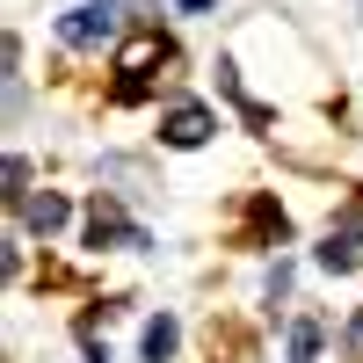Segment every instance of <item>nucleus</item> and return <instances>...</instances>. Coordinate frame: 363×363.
<instances>
[{
    "label": "nucleus",
    "mask_w": 363,
    "mask_h": 363,
    "mask_svg": "<svg viewBox=\"0 0 363 363\" xmlns=\"http://www.w3.org/2000/svg\"><path fill=\"white\" fill-rule=\"evenodd\" d=\"M291 363H320V320H298L291 327Z\"/></svg>",
    "instance_id": "6e6552de"
},
{
    "label": "nucleus",
    "mask_w": 363,
    "mask_h": 363,
    "mask_svg": "<svg viewBox=\"0 0 363 363\" xmlns=\"http://www.w3.org/2000/svg\"><path fill=\"white\" fill-rule=\"evenodd\" d=\"M313 262L327 269V277H349V269L363 262V240H356V233L342 225V233H327V240H320V255H313Z\"/></svg>",
    "instance_id": "423d86ee"
},
{
    "label": "nucleus",
    "mask_w": 363,
    "mask_h": 363,
    "mask_svg": "<svg viewBox=\"0 0 363 363\" xmlns=\"http://www.w3.org/2000/svg\"><path fill=\"white\" fill-rule=\"evenodd\" d=\"M211 131H218V116H211L203 102H174V109H167V124H160V138L182 145V153H189V145H203Z\"/></svg>",
    "instance_id": "7ed1b4c3"
},
{
    "label": "nucleus",
    "mask_w": 363,
    "mask_h": 363,
    "mask_svg": "<svg viewBox=\"0 0 363 363\" xmlns=\"http://www.w3.org/2000/svg\"><path fill=\"white\" fill-rule=\"evenodd\" d=\"M66 218H73V203L58 196V189H29V196H22V225L37 233V240H51V233L66 225Z\"/></svg>",
    "instance_id": "39448f33"
},
{
    "label": "nucleus",
    "mask_w": 363,
    "mask_h": 363,
    "mask_svg": "<svg viewBox=\"0 0 363 363\" xmlns=\"http://www.w3.org/2000/svg\"><path fill=\"white\" fill-rule=\"evenodd\" d=\"M167 58H174V44L160 37V29H145V37H131L124 51H116V73H124V80H145V66H167Z\"/></svg>",
    "instance_id": "20e7f679"
},
{
    "label": "nucleus",
    "mask_w": 363,
    "mask_h": 363,
    "mask_svg": "<svg viewBox=\"0 0 363 363\" xmlns=\"http://www.w3.org/2000/svg\"><path fill=\"white\" fill-rule=\"evenodd\" d=\"M174 8H218V0H174Z\"/></svg>",
    "instance_id": "9b49d317"
},
{
    "label": "nucleus",
    "mask_w": 363,
    "mask_h": 363,
    "mask_svg": "<svg viewBox=\"0 0 363 363\" xmlns=\"http://www.w3.org/2000/svg\"><path fill=\"white\" fill-rule=\"evenodd\" d=\"M138 349H145V363H167V356L182 349V327H174L167 313H160V320H145V342H138Z\"/></svg>",
    "instance_id": "0eeeda50"
},
{
    "label": "nucleus",
    "mask_w": 363,
    "mask_h": 363,
    "mask_svg": "<svg viewBox=\"0 0 363 363\" xmlns=\"http://www.w3.org/2000/svg\"><path fill=\"white\" fill-rule=\"evenodd\" d=\"M218 87H225V95H233V102H240V80H233V66H225V58H218ZM247 124H269V116H262V109H255V102H247Z\"/></svg>",
    "instance_id": "1a4fd4ad"
},
{
    "label": "nucleus",
    "mask_w": 363,
    "mask_h": 363,
    "mask_svg": "<svg viewBox=\"0 0 363 363\" xmlns=\"http://www.w3.org/2000/svg\"><path fill=\"white\" fill-rule=\"evenodd\" d=\"M131 8H109V0H95V8H73V15H58V44H73V51H95L109 44L116 29H124Z\"/></svg>",
    "instance_id": "f257e3e1"
},
{
    "label": "nucleus",
    "mask_w": 363,
    "mask_h": 363,
    "mask_svg": "<svg viewBox=\"0 0 363 363\" xmlns=\"http://www.w3.org/2000/svg\"><path fill=\"white\" fill-rule=\"evenodd\" d=\"M87 247H153V240H145V233H138L116 203H102V196H95V211H87Z\"/></svg>",
    "instance_id": "f03ea898"
},
{
    "label": "nucleus",
    "mask_w": 363,
    "mask_h": 363,
    "mask_svg": "<svg viewBox=\"0 0 363 363\" xmlns=\"http://www.w3.org/2000/svg\"><path fill=\"white\" fill-rule=\"evenodd\" d=\"M349 356H363V313L349 320Z\"/></svg>",
    "instance_id": "9d476101"
}]
</instances>
